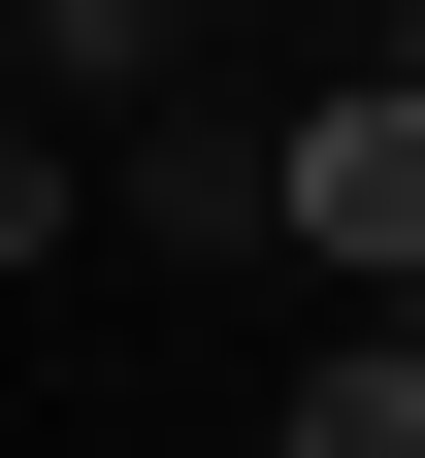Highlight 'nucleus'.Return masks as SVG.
<instances>
[{
	"label": "nucleus",
	"instance_id": "f257e3e1",
	"mask_svg": "<svg viewBox=\"0 0 425 458\" xmlns=\"http://www.w3.org/2000/svg\"><path fill=\"white\" fill-rule=\"evenodd\" d=\"M294 262H327L360 327L425 295V98H393V66H360V98H294Z\"/></svg>",
	"mask_w": 425,
	"mask_h": 458
},
{
	"label": "nucleus",
	"instance_id": "f03ea898",
	"mask_svg": "<svg viewBox=\"0 0 425 458\" xmlns=\"http://www.w3.org/2000/svg\"><path fill=\"white\" fill-rule=\"evenodd\" d=\"M98 197H132L164 262H294V131H262V98H164V131L98 164Z\"/></svg>",
	"mask_w": 425,
	"mask_h": 458
},
{
	"label": "nucleus",
	"instance_id": "7ed1b4c3",
	"mask_svg": "<svg viewBox=\"0 0 425 458\" xmlns=\"http://www.w3.org/2000/svg\"><path fill=\"white\" fill-rule=\"evenodd\" d=\"M0 66H33V98H164V66H197V0H0Z\"/></svg>",
	"mask_w": 425,
	"mask_h": 458
},
{
	"label": "nucleus",
	"instance_id": "20e7f679",
	"mask_svg": "<svg viewBox=\"0 0 425 458\" xmlns=\"http://www.w3.org/2000/svg\"><path fill=\"white\" fill-rule=\"evenodd\" d=\"M262 458H425V327H360V360H294V393H262Z\"/></svg>",
	"mask_w": 425,
	"mask_h": 458
},
{
	"label": "nucleus",
	"instance_id": "39448f33",
	"mask_svg": "<svg viewBox=\"0 0 425 458\" xmlns=\"http://www.w3.org/2000/svg\"><path fill=\"white\" fill-rule=\"evenodd\" d=\"M66 229H98V164H66V131H0V262H66Z\"/></svg>",
	"mask_w": 425,
	"mask_h": 458
},
{
	"label": "nucleus",
	"instance_id": "423d86ee",
	"mask_svg": "<svg viewBox=\"0 0 425 458\" xmlns=\"http://www.w3.org/2000/svg\"><path fill=\"white\" fill-rule=\"evenodd\" d=\"M393 98H425V0H393Z\"/></svg>",
	"mask_w": 425,
	"mask_h": 458
},
{
	"label": "nucleus",
	"instance_id": "0eeeda50",
	"mask_svg": "<svg viewBox=\"0 0 425 458\" xmlns=\"http://www.w3.org/2000/svg\"><path fill=\"white\" fill-rule=\"evenodd\" d=\"M393 327H425V295H393Z\"/></svg>",
	"mask_w": 425,
	"mask_h": 458
}]
</instances>
